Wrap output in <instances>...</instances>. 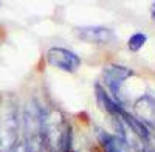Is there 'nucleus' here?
<instances>
[{
  "mask_svg": "<svg viewBox=\"0 0 155 152\" xmlns=\"http://www.w3.org/2000/svg\"><path fill=\"white\" fill-rule=\"evenodd\" d=\"M19 117L16 106L11 99L0 103V152H11L17 144Z\"/></svg>",
  "mask_w": 155,
  "mask_h": 152,
  "instance_id": "f257e3e1",
  "label": "nucleus"
},
{
  "mask_svg": "<svg viewBox=\"0 0 155 152\" xmlns=\"http://www.w3.org/2000/svg\"><path fill=\"white\" fill-rule=\"evenodd\" d=\"M101 143H102V147H104V152H132L129 143L121 137L102 134Z\"/></svg>",
  "mask_w": 155,
  "mask_h": 152,
  "instance_id": "423d86ee",
  "label": "nucleus"
},
{
  "mask_svg": "<svg viewBox=\"0 0 155 152\" xmlns=\"http://www.w3.org/2000/svg\"><path fill=\"white\" fill-rule=\"evenodd\" d=\"M74 34L78 39L84 42L98 44V45H106L115 39L113 30L107 27H76Z\"/></svg>",
  "mask_w": 155,
  "mask_h": 152,
  "instance_id": "7ed1b4c3",
  "label": "nucleus"
},
{
  "mask_svg": "<svg viewBox=\"0 0 155 152\" xmlns=\"http://www.w3.org/2000/svg\"><path fill=\"white\" fill-rule=\"evenodd\" d=\"M120 118L130 127L141 140H144V141H149V129H147V126H144L143 123H141L140 120H137L134 115H130V113H127L126 110L120 115Z\"/></svg>",
  "mask_w": 155,
  "mask_h": 152,
  "instance_id": "0eeeda50",
  "label": "nucleus"
},
{
  "mask_svg": "<svg viewBox=\"0 0 155 152\" xmlns=\"http://www.w3.org/2000/svg\"><path fill=\"white\" fill-rule=\"evenodd\" d=\"M11 152H31V150L25 141H17V144L11 149Z\"/></svg>",
  "mask_w": 155,
  "mask_h": 152,
  "instance_id": "1a4fd4ad",
  "label": "nucleus"
},
{
  "mask_svg": "<svg viewBox=\"0 0 155 152\" xmlns=\"http://www.w3.org/2000/svg\"><path fill=\"white\" fill-rule=\"evenodd\" d=\"M134 110L138 115L137 120H140L144 126L150 124L155 126V99L152 96H141L135 101Z\"/></svg>",
  "mask_w": 155,
  "mask_h": 152,
  "instance_id": "39448f33",
  "label": "nucleus"
},
{
  "mask_svg": "<svg viewBox=\"0 0 155 152\" xmlns=\"http://www.w3.org/2000/svg\"><path fill=\"white\" fill-rule=\"evenodd\" d=\"M134 74L132 70H129L123 65H107L104 68V82L107 85V88L113 93V96H116L118 99V93H120V88H121V84L127 79L130 78Z\"/></svg>",
  "mask_w": 155,
  "mask_h": 152,
  "instance_id": "20e7f679",
  "label": "nucleus"
},
{
  "mask_svg": "<svg viewBox=\"0 0 155 152\" xmlns=\"http://www.w3.org/2000/svg\"><path fill=\"white\" fill-rule=\"evenodd\" d=\"M0 5H2V2H0Z\"/></svg>",
  "mask_w": 155,
  "mask_h": 152,
  "instance_id": "9b49d317",
  "label": "nucleus"
},
{
  "mask_svg": "<svg viewBox=\"0 0 155 152\" xmlns=\"http://www.w3.org/2000/svg\"><path fill=\"white\" fill-rule=\"evenodd\" d=\"M152 17L155 19V3H153V6H152Z\"/></svg>",
  "mask_w": 155,
  "mask_h": 152,
  "instance_id": "9d476101",
  "label": "nucleus"
},
{
  "mask_svg": "<svg viewBox=\"0 0 155 152\" xmlns=\"http://www.w3.org/2000/svg\"><path fill=\"white\" fill-rule=\"evenodd\" d=\"M47 61L53 67H58L64 71L74 73L81 65V59L73 51L62 47H53L47 51Z\"/></svg>",
  "mask_w": 155,
  "mask_h": 152,
  "instance_id": "f03ea898",
  "label": "nucleus"
},
{
  "mask_svg": "<svg viewBox=\"0 0 155 152\" xmlns=\"http://www.w3.org/2000/svg\"><path fill=\"white\" fill-rule=\"evenodd\" d=\"M147 41V36L144 33H135L130 36V39H129L127 45H129V50L130 51H138V50L143 47Z\"/></svg>",
  "mask_w": 155,
  "mask_h": 152,
  "instance_id": "6e6552de",
  "label": "nucleus"
}]
</instances>
